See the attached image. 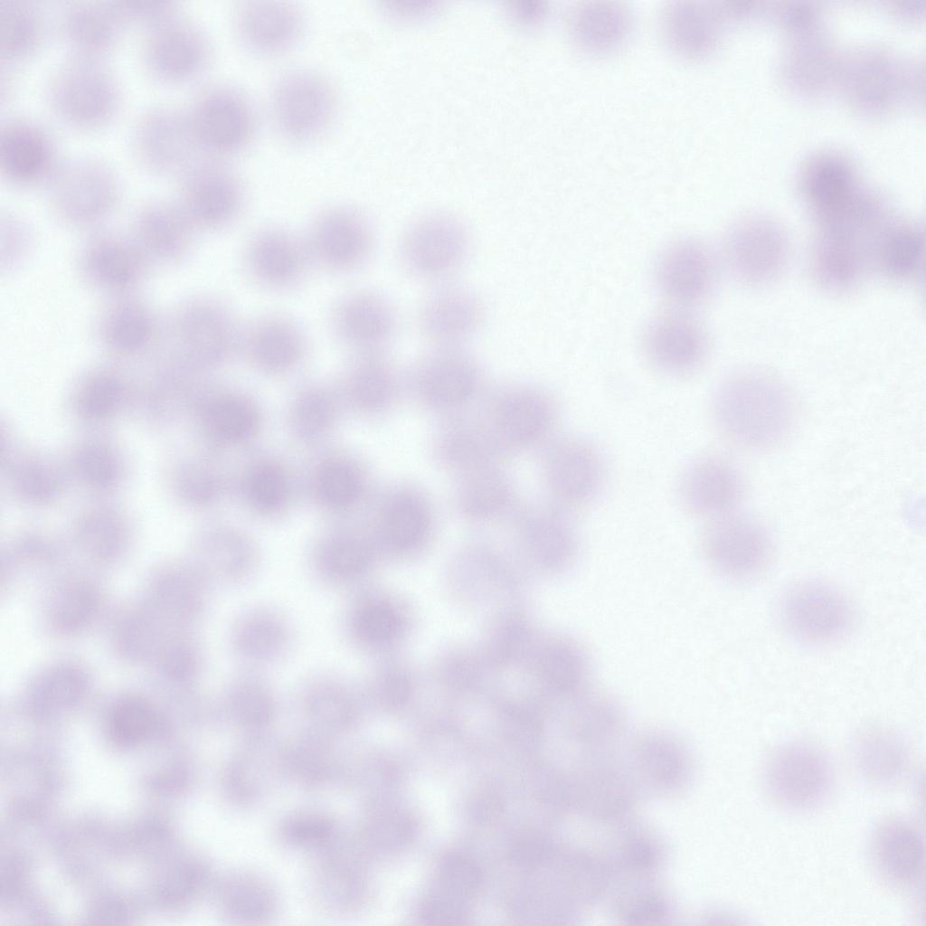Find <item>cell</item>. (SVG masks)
<instances>
[{
	"label": "cell",
	"mask_w": 926,
	"mask_h": 926,
	"mask_svg": "<svg viewBox=\"0 0 926 926\" xmlns=\"http://www.w3.org/2000/svg\"><path fill=\"white\" fill-rule=\"evenodd\" d=\"M782 628L806 646H827L844 638L854 624L850 600L836 586L820 579L789 585L778 601Z\"/></svg>",
	"instance_id": "cell-8"
},
{
	"label": "cell",
	"mask_w": 926,
	"mask_h": 926,
	"mask_svg": "<svg viewBox=\"0 0 926 926\" xmlns=\"http://www.w3.org/2000/svg\"><path fill=\"white\" fill-rule=\"evenodd\" d=\"M407 380L420 405L449 417L459 414L479 397L484 372L466 347H431L415 362Z\"/></svg>",
	"instance_id": "cell-9"
},
{
	"label": "cell",
	"mask_w": 926,
	"mask_h": 926,
	"mask_svg": "<svg viewBox=\"0 0 926 926\" xmlns=\"http://www.w3.org/2000/svg\"><path fill=\"white\" fill-rule=\"evenodd\" d=\"M642 344L653 365L675 375L698 369L709 352L704 326L688 310L677 308L652 319L645 329Z\"/></svg>",
	"instance_id": "cell-26"
},
{
	"label": "cell",
	"mask_w": 926,
	"mask_h": 926,
	"mask_svg": "<svg viewBox=\"0 0 926 926\" xmlns=\"http://www.w3.org/2000/svg\"><path fill=\"white\" fill-rule=\"evenodd\" d=\"M51 212L71 230L92 232L116 213L122 184L115 167L93 156L62 160L46 185Z\"/></svg>",
	"instance_id": "cell-3"
},
{
	"label": "cell",
	"mask_w": 926,
	"mask_h": 926,
	"mask_svg": "<svg viewBox=\"0 0 926 926\" xmlns=\"http://www.w3.org/2000/svg\"><path fill=\"white\" fill-rule=\"evenodd\" d=\"M601 452L577 437L553 439L543 447L540 476L551 502L568 510L599 497L607 477Z\"/></svg>",
	"instance_id": "cell-12"
},
{
	"label": "cell",
	"mask_w": 926,
	"mask_h": 926,
	"mask_svg": "<svg viewBox=\"0 0 926 926\" xmlns=\"http://www.w3.org/2000/svg\"><path fill=\"white\" fill-rule=\"evenodd\" d=\"M229 717L241 728L252 733L265 730L276 713L275 699L269 689L253 678L232 685L225 698Z\"/></svg>",
	"instance_id": "cell-52"
},
{
	"label": "cell",
	"mask_w": 926,
	"mask_h": 926,
	"mask_svg": "<svg viewBox=\"0 0 926 926\" xmlns=\"http://www.w3.org/2000/svg\"><path fill=\"white\" fill-rule=\"evenodd\" d=\"M113 1H71L55 19L59 39L70 57L105 61L127 29Z\"/></svg>",
	"instance_id": "cell-27"
},
{
	"label": "cell",
	"mask_w": 926,
	"mask_h": 926,
	"mask_svg": "<svg viewBox=\"0 0 926 926\" xmlns=\"http://www.w3.org/2000/svg\"><path fill=\"white\" fill-rule=\"evenodd\" d=\"M57 140L42 123L13 117L0 127V174L20 189L47 185L61 163Z\"/></svg>",
	"instance_id": "cell-20"
},
{
	"label": "cell",
	"mask_w": 926,
	"mask_h": 926,
	"mask_svg": "<svg viewBox=\"0 0 926 926\" xmlns=\"http://www.w3.org/2000/svg\"><path fill=\"white\" fill-rule=\"evenodd\" d=\"M335 109V90L318 73L289 72L273 89V120L279 133L291 142L305 143L320 136L333 120Z\"/></svg>",
	"instance_id": "cell-15"
},
{
	"label": "cell",
	"mask_w": 926,
	"mask_h": 926,
	"mask_svg": "<svg viewBox=\"0 0 926 926\" xmlns=\"http://www.w3.org/2000/svg\"><path fill=\"white\" fill-rule=\"evenodd\" d=\"M337 336L357 354L385 353L395 339L399 318L383 294L359 290L345 296L333 314Z\"/></svg>",
	"instance_id": "cell-31"
},
{
	"label": "cell",
	"mask_w": 926,
	"mask_h": 926,
	"mask_svg": "<svg viewBox=\"0 0 926 926\" xmlns=\"http://www.w3.org/2000/svg\"><path fill=\"white\" fill-rule=\"evenodd\" d=\"M195 232L176 201L154 200L137 211L130 234L152 266L174 267L190 254Z\"/></svg>",
	"instance_id": "cell-32"
},
{
	"label": "cell",
	"mask_w": 926,
	"mask_h": 926,
	"mask_svg": "<svg viewBox=\"0 0 926 926\" xmlns=\"http://www.w3.org/2000/svg\"><path fill=\"white\" fill-rule=\"evenodd\" d=\"M155 723L150 705L137 697L123 698L113 707L109 727L115 738L122 742H137L152 730Z\"/></svg>",
	"instance_id": "cell-60"
},
{
	"label": "cell",
	"mask_w": 926,
	"mask_h": 926,
	"mask_svg": "<svg viewBox=\"0 0 926 926\" xmlns=\"http://www.w3.org/2000/svg\"><path fill=\"white\" fill-rule=\"evenodd\" d=\"M924 263V232L919 224L892 218L874 245L873 268L896 280L916 278Z\"/></svg>",
	"instance_id": "cell-45"
},
{
	"label": "cell",
	"mask_w": 926,
	"mask_h": 926,
	"mask_svg": "<svg viewBox=\"0 0 926 926\" xmlns=\"http://www.w3.org/2000/svg\"><path fill=\"white\" fill-rule=\"evenodd\" d=\"M811 267L817 283L834 293L857 287L873 269L877 231L854 223L818 226Z\"/></svg>",
	"instance_id": "cell-18"
},
{
	"label": "cell",
	"mask_w": 926,
	"mask_h": 926,
	"mask_svg": "<svg viewBox=\"0 0 926 926\" xmlns=\"http://www.w3.org/2000/svg\"><path fill=\"white\" fill-rule=\"evenodd\" d=\"M434 460L457 477L499 463L504 455L481 419L445 417L431 439Z\"/></svg>",
	"instance_id": "cell-34"
},
{
	"label": "cell",
	"mask_w": 926,
	"mask_h": 926,
	"mask_svg": "<svg viewBox=\"0 0 926 926\" xmlns=\"http://www.w3.org/2000/svg\"><path fill=\"white\" fill-rule=\"evenodd\" d=\"M789 241L784 228L763 216L743 218L728 230L723 257L730 271L742 284L764 286L785 270Z\"/></svg>",
	"instance_id": "cell-16"
},
{
	"label": "cell",
	"mask_w": 926,
	"mask_h": 926,
	"mask_svg": "<svg viewBox=\"0 0 926 926\" xmlns=\"http://www.w3.org/2000/svg\"><path fill=\"white\" fill-rule=\"evenodd\" d=\"M75 264L80 280L108 298L137 293L152 267L130 233L103 229L82 241Z\"/></svg>",
	"instance_id": "cell-13"
},
{
	"label": "cell",
	"mask_w": 926,
	"mask_h": 926,
	"mask_svg": "<svg viewBox=\"0 0 926 926\" xmlns=\"http://www.w3.org/2000/svg\"><path fill=\"white\" fill-rule=\"evenodd\" d=\"M766 528L735 514L711 521L701 537L703 553L711 566L732 581H748L767 566L772 553Z\"/></svg>",
	"instance_id": "cell-19"
},
{
	"label": "cell",
	"mask_w": 926,
	"mask_h": 926,
	"mask_svg": "<svg viewBox=\"0 0 926 926\" xmlns=\"http://www.w3.org/2000/svg\"><path fill=\"white\" fill-rule=\"evenodd\" d=\"M245 190L235 173L215 158H205L180 176L176 203L195 231L228 226L241 212Z\"/></svg>",
	"instance_id": "cell-17"
},
{
	"label": "cell",
	"mask_w": 926,
	"mask_h": 926,
	"mask_svg": "<svg viewBox=\"0 0 926 926\" xmlns=\"http://www.w3.org/2000/svg\"><path fill=\"white\" fill-rule=\"evenodd\" d=\"M235 34L251 52L273 56L290 50L305 27L301 10L292 3L246 1L235 8Z\"/></svg>",
	"instance_id": "cell-33"
},
{
	"label": "cell",
	"mask_w": 926,
	"mask_h": 926,
	"mask_svg": "<svg viewBox=\"0 0 926 926\" xmlns=\"http://www.w3.org/2000/svg\"><path fill=\"white\" fill-rule=\"evenodd\" d=\"M373 557L371 541L363 535L341 533L325 538L315 551V567L326 582L347 584L359 578Z\"/></svg>",
	"instance_id": "cell-47"
},
{
	"label": "cell",
	"mask_w": 926,
	"mask_h": 926,
	"mask_svg": "<svg viewBox=\"0 0 926 926\" xmlns=\"http://www.w3.org/2000/svg\"><path fill=\"white\" fill-rule=\"evenodd\" d=\"M221 903L228 918L242 923H255L271 916L276 899L272 890L260 879L235 874L224 879Z\"/></svg>",
	"instance_id": "cell-50"
},
{
	"label": "cell",
	"mask_w": 926,
	"mask_h": 926,
	"mask_svg": "<svg viewBox=\"0 0 926 926\" xmlns=\"http://www.w3.org/2000/svg\"><path fill=\"white\" fill-rule=\"evenodd\" d=\"M557 403L546 390L513 383L491 392L480 418L504 456L544 447L553 439Z\"/></svg>",
	"instance_id": "cell-5"
},
{
	"label": "cell",
	"mask_w": 926,
	"mask_h": 926,
	"mask_svg": "<svg viewBox=\"0 0 926 926\" xmlns=\"http://www.w3.org/2000/svg\"><path fill=\"white\" fill-rule=\"evenodd\" d=\"M335 418L331 396L321 388H308L295 400L290 423L295 435L304 441H314L325 435Z\"/></svg>",
	"instance_id": "cell-55"
},
{
	"label": "cell",
	"mask_w": 926,
	"mask_h": 926,
	"mask_svg": "<svg viewBox=\"0 0 926 926\" xmlns=\"http://www.w3.org/2000/svg\"><path fill=\"white\" fill-rule=\"evenodd\" d=\"M283 838L298 847L322 848L335 838L334 823L326 817L316 813L294 815L285 820L281 827Z\"/></svg>",
	"instance_id": "cell-61"
},
{
	"label": "cell",
	"mask_w": 926,
	"mask_h": 926,
	"mask_svg": "<svg viewBox=\"0 0 926 926\" xmlns=\"http://www.w3.org/2000/svg\"><path fill=\"white\" fill-rule=\"evenodd\" d=\"M723 8L697 1L672 2L661 16L662 34L678 57L700 60L716 47L722 32Z\"/></svg>",
	"instance_id": "cell-36"
},
{
	"label": "cell",
	"mask_w": 926,
	"mask_h": 926,
	"mask_svg": "<svg viewBox=\"0 0 926 926\" xmlns=\"http://www.w3.org/2000/svg\"><path fill=\"white\" fill-rule=\"evenodd\" d=\"M211 47L205 32L176 10L143 29L139 59L146 74L163 84H180L206 68Z\"/></svg>",
	"instance_id": "cell-11"
},
{
	"label": "cell",
	"mask_w": 926,
	"mask_h": 926,
	"mask_svg": "<svg viewBox=\"0 0 926 926\" xmlns=\"http://www.w3.org/2000/svg\"><path fill=\"white\" fill-rule=\"evenodd\" d=\"M45 99L63 125L93 132L114 122L123 107L124 91L105 61L69 57L51 72Z\"/></svg>",
	"instance_id": "cell-2"
},
{
	"label": "cell",
	"mask_w": 926,
	"mask_h": 926,
	"mask_svg": "<svg viewBox=\"0 0 926 926\" xmlns=\"http://www.w3.org/2000/svg\"><path fill=\"white\" fill-rule=\"evenodd\" d=\"M632 29L630 13L614 2H584L569 18V33L581 51L604 55L620 49Z\"/></svg>",
	"instance_id": "cell-40"
},
{
	"label": "cell",
	"mask_w": 926,
	"mask_h": 926,
	"mask_svg": "<svg viewBox=\"0 0 926 926\" xmlns=\"http://www.w3.org/2000/svg\"><path fill=\"white\" fill-rule=\"evenodd\" d=\"M762 783L782 808L812 810L829 798L834 771L829 757L815 743L793 741L776 747L762 766Z\"/></svg>",
	"instance_id": "cell-6"
},
{
	"label": "cell",
	"mask_w": 926,
	"mask_h": 926,
	"mask_svg": "<svg viewBox=\"0 0 926 926\" xmlns=\"http://www.w3.org/2000/svg\"><path fill=\"white\" fill-rule=\"evenodd\" d=\"M314 486L316 495L324 506L340 510L352 507L361 500L365 490V478L355 463L344 458H331L318 467Z\"/></svg>",
	"instance_id": "cell-51"
},
{
	"label": "cell",
	"mask_w": 926,
	"mask_h": 926,
	"mask_svg": "<svg viewBox=\"0 0 926 926\" xmlns=\"http://www.w3.org/2000/svg\"><path fill=\"white\" fill-rule=\"evenodd\" d=\"M164 321L137 293L109 298L97 315L94 337L111 356L127 359L160 347Z\"/></svg>",
	"instance_id": "cell-23"
},
{
	"label": "cell",
	"mask_w": 926,
	"mask_h": 926,
	"mask_svg": "<svg viewBox=\"0 0 926 926\" xmlns=\"http://www.w3.org/2000/svg\"><path fill=\"white\" fill-rule=\"evenodd\" d=\"M484 319L481 298L452 279L435 283L418 314L419 328L431 347H465L481 329Z\"/></svg>",
	"instance_id": "cell-21"
},
{
	"label": "cell",
	"mask_w": 926,
	"mask_h": 926,
	"mask_svg": "<svg viewBox=\"0 0 926 926\" xmlns=\"http://www.w3.org/2000/svg\"><path fill=\"white\" fill-rule=\"evenodd\" d=\"M308 258L307 245L287 232L275 229L254 236L246 253L251 276L275 288L296 284L305 274Z\"/></svg>",
	"instance_id": "cell-39"
},
{
	"label": "cell",
	"mask_w": 926,
	"mask_h": 926,
	"mask_svg": "<svg viewBox=\"0 0 926 926\" xmlns=\"http://www.w3.org/2000/svg\"><path fill=\"white\" fill-rule=\"evenodd\" d=\"M241 347L259 371L279 374L293 370L302 362L307 343L304 333L293 321L268 316L258 319L241 335Z\"/></svg>",
	"instance_id": "cell-38"
},
{
	"label": "cell",
	"mask_w": 926,
	"mask_h": 926,
	"mask_svg": "<svg viewBox=\"0 0 926 926\" xmlns=\"http://www.w3.org/2000/svg\"><path fill=\"white\" fill-rule=\"evenodd\" d=\"M511 517L519 541L543 567L562 571L578 559L581 537L570 510L553 502L529 503L516 506Z\"/></svg>",
	"instance_id": "cell-22"
},
{
	"label": "cell",
	"mask_w": 926,
	"mask_h": 926,
	"mask_svg": "<svg viewBox=\"0 0 926 926\" xmlns=\"http://www.w3.org/2000/svg\"><path fill=\"white\" fill-rule=\"evenodd\" d=\"M436 524L435 509L427 495L412 485H396L379 505L376 536L387 551L407 554L428 543Z\"/></svg>",
	"instance_id": "cell-28"
},
{
	"label": "cell",
	"mask_w": 926,
	"mask_h": 926,
	"mask_svg": "<svg viewBox=\"0 0 926 926\" xmlns=\"http://www.w3.org/2000/svg\"><path fill=\"white\" fill-rule=\"evenodd\" d=\"M356 873L346 856L330 857L319 875V892L326 904L335 910H347L354 903L359 888Z\"/></svg>",
	"instance_id": "cell-59"
},
{
	"label": "cell",
	"mask_w": 926,
	"mask_h": 926,
	"mask_svg": "<svg viewBox=\"0 0 926 926\" xmlns=\"http://www.w3.org/2000/svg\"><path fill=\"white\" fill-rule=\"evenodd\" d=\"M216 571L224 585L244 582L252 575L257 554L253 544L241 534L224 529L214 539Z\"/></svg>",
	"instance_id": "cell-54"
},
{
	"label": "cell",
	"mask_w": 926,
	"mask_h": 926,
	"mask_svg": "<svg viewBox=\"0 0 926 926\" xmlns=\"http://www.w3.org/2000/svg\"><path fill=\"white\" fill-rule=\"evenodd\" d=\"M280 751L266 742H256L239 754L224 773L227 795L238 803H248L261 795L282 767Z\"/></svg>",
	"instance_id": "cell-48"
},
{
	"label": "cell",
	"mask_w": 926,
	"mask_h": 926,
	"mask_svg": "<svg viewBox=\"0 0 926 926\" xmlns=\"http://www.w3.org/2000/svg\"><path fill=\"white\" fill-rule=\"evenodd\" d=\"M544 678L549 687L567 702L590 690L591 659L580 642L558 638L545 653Z\"/></svg>",
	"instance_id": "cell-49"
},
{
	"label": "cell",
	"mask_w": 926,
	"mask_h": 926,
	"mask_svg": "<svg viewBox=\"0 0 926 926\" xmlns=\"http://www.w3.org/2000/svg\"><path fill=\"white\" fill-rule=\"evenodd\" d=\"M347 627L353 638L359 643L379 645L392 638L396 618L392 609L381 601L361 600L346 616Z\"/></svg>",
	"instance_id": "cell-58"
},
{
	"label": "cell",
	"mask_w": 926,
	"mask_h": 926,
	"mask_svg": "<svg viewBox=\"0 0 926 926\" xmlns=\"http://www.w3.org/2000/svg\"><path fill=\"white\" fill-rule=\"evenodd\" d=\"M854 767L869 786L890 789L906 776L911 763L908 742L896 730L869 725L858 731L851 742Z\"/></svg>",
	"instance_id": "cell-35"
},
{
	"label": "cell",
	"mask_w": 926,
	"mask_h": 926,
	"mask_svg": "<svg viewBox=\"0 0 926 926\" xmlns=\"http://www.w3.org/2000/svg\"><path fill=\"white\" fill-rule=\"evenodd\" d=\"M299 702L307 718L327 732L347 731L357 715V697L345 681L335 677H317L303 688Z\"/></svg>",
	"instance_id": "cell-46"
},
{
	"label": "cell",
	"mask_w": 926,
	"mask_h": 926,
	"mask_svg": "<svg viewBox=\"0 0 926 926\" xmlns=\"http://www.w3.org/2000/svg\"><path fill=\"white\" fill-rule=\"evenodd\" d=\"M402 378L385 353L362 354L351 366L345 383L347 398L361 412L377 414L396 402Z\"/></svg>",
	"instance_id": "cell-43"
},
{
	"label": "cell",
	"mask_w": 926,
	"mask_h": 926,
	"mask_svg": "<svg viewBox=\"0 0 926 926\" xmlns=\"http://www.w3.org/2000/svg\"><path fill=\"white\" fill-rule=\"evenodd\" d=\"M185 110L195 137L209 157L235 155L254 137V109L249 99L232 88L205 89Z\"/></svg>",
	"instance_id": "cell-14"
},
{
	"label": "cell",
	"mask_w": 926,
	"mask_h": 926,
	"mask_svg": "<svg viewBox=\"0 0 926 926\" xmlns=\"http://www.w3.org/2000/svg\"><path fill=\"white\" fill-rule=\"evenodd\" d=\"M745 493L739 469L729 460L704 456L692 461L679 480V495L692 514L711 521L735 514Z\"/></svg>",
	"instance_id": "cell-30"
},
{
	"label": "cell",
	"mask_w": 926,
	"mask_h": 926,
	"mask_svg": "<svg viewBox=\"0 0 926 926\" xmlns=\"http://www.w3.org/2000/svg\"><path fill=\"white\" fill-rule=\"evenodd\" d=\"M137 164L158 176H181L207 156L202 150L186 110L166 104L145 109L135 120L129 137Z\"/></svg>",
	"instance_id": "cell-7"
},
{
	"label": "cell",
	"mask_w": 926,
	"mask_h": 926,
	"mask_svg": "<svg viewBox=\"0 0 926 926\" xmlns=\"http://www.w3.org/2000/svg\"><path fill=\"white\" fill-rule=\"evenodd\" d=\"M373 233L367 220L354 210L336 207L320 214L309 232L307 248L325 268L346 271L370 256Z\"/></svg>",
	"instance_id": "cell-29"
},
{
	"label": "cell",
	"mask_w": 926,
	"mask_h": 926,
	"mask_svg": "<svg viewBox=\"0 0 926 926\" xmlns=\"http://www.w3.org/2000/svg\"><path fill=\"white\" fill-rule=\"evenodd\" d=\"M84 686V678L79 671L73 668H58L39 683L33 700L45 707L67 705L80 697Z\"/></svg>",
	"instance_id": "cell-62"
},
{
	"label": "cell",
	"mask_w": 926,
	"mask_h": 926,
	"mask_svg": "<svg viewBox=\"0 0 926 926\" xmlns=\"http://www.w3.org/2000/svg\"><path fill=\"white\" fill-rule=\"evenodd\" d=\"M713 414L721 432L737 446L773 448L791 432L796 417L793 397L774 375L760 370L735 373L717 387Z\"/></svg>",
	"instance_id": "cell-1"
},
{
	"label": "cell",
	"mask_w": 926,
	"mask_h": 926,
	"mask_svg": "<svg viewBox=\"0 0 926 926\" xmlns=\"http://www.w3.org/2000/svg\"><path fill=\"white\" fill-rule=\"evenodd\" d=\"M471 249L467 225L456 215L432 212L406 228L399 242V259L411 276L435 283L452 279Z\"/></svg>",
	"instance_id": "cell-10"
},
{
	"label": "cell",
	"mask_w": 926,
	"mask_h": 926,
	"mask_svg": "<svg viewBox=\"0 0 926 926\" xmlns=\"http://www.w3.org/2000/svg\"><path fill=\"white\" fill-rule=\"evenodd\" d=\"M716 279L714 255L696 238H683L670 243L659 256L655 269L659 293L677 309L688 310L707 299Z\"/></svg>",
	"instance_id": "cell-24"
},
{
	"label": "cell",
	"mask_w": 926,
	"mask_h": 926,
	"mask_svg": "<svg viewBox=\"0 0 926 926\" xmlns=\"http://www.w3.org/2000/svg\"><path fill=\"white\" fill-rule=\"evenodd\" d=\"M214 402L208 418L216 437L227 443H239L254 435L259 426V414L248 399L227 394Z\"/></svg>",
	"instance_id": "cell-53"
},
{
	"label": "cell",
	"mask_w": 926,
	"mask_h": 926,
	"mask_svg": "<svg viewBox=\"0 0 926 926\" xmlns=\"http://www.w3.org/2000/svg\"><path fill=\"white\" fill-rule=\"evenodd\" d=\"M288 761L293 771L303 780L316 783L324 780L329 772L330 759L324 745L314 737L300 742L292 750Z\"/></svg>",
	"instance_id": "cell-63"
},
{
	"label": "cell",
	"mask_w": 926,
	"mask_h": 926,
	"mask_svg": "<svg viewBox=\"0 0 926 926\" xmlns=\"http://www.w3.org/2000/svg\"><path fill=\"white\" fill-rule=\"evenodd\" d=\"M35 233L30 222L13 211L0 214V265L2 274L10 275L32 257Z\"/></svg>",
	"instance_id": "cell-57"
},
{
	"label": "cell",
	"mask_w": 926,
	"mask_h": 926,
	"mask_svg": "<svg viewBox=\"0 0 926 926\" xmlns=\"http://www.w3.org/2000/svg\"><path fill=\"white\" fill-rule=\"evenodd\" d=\"M244 492L250 505L262 514H275L282 509L288 497V482L283 469L276 463L262 461L248 472Z\"/></svg>",
	"instance_id": "cell-56"
},
{
	"label": "cell",
	"mask_w": 926,
	"mask_h": 926,
	"mask_svg": "<svg viewBox=\"0 0 926 926\" xmlns=\"http://www.w3.org/2000/svg\"><path fill=\"white\" fill-rule=\"evenodd\" d=\"M121 18L127 24L145 29L179 9L176 3L161 0H114Z\"/></svg>",
	"instance_id": "cell-64"
},
{
	"label": "cell",
	"mask_w": 926,
	"mask_h": 926,
	"mask_svg": "<svg viewBox=\"0 0 926 926\" xmlns=\"http://www.w3.org/2000/svg\"><path fill=\"white\" fill-rule=\"evenodd\" d=\"M241 335L221 302L195 296L179 302L164 321L160 347L191 370L225 364L241 347Z\"/></svg>",
	"instance_id": "cell-4"
},
{
	"label": "cell",
	"mask_w": 926,
	"mask_h": 926,
	"mask_svg": "<svg viewBox=\"0 0 926 926\" xmlns=\"http://www.w3.org/2000/svg\"><path fill=\"white\" fill-rule=\"evenodd\" d=\"M290 630L285 619L268 609L243 614L232 633V647L244 662L260 666L279 659L287 650Z\"/></svg>",
	"instance_id": "cell-44"
},
{
	"label": "cell",
	"mask_w": 926,
	"mask_h": 926,
	"mask_svg": "<svg viewBox=\"0 0 926 926\" xmlns=\"http://www.w3.org/2000/svg\"><path fill=\"white\" fill-rule=\"evenodd\" d=\"M868 852L875 874L891 889L911 892L922 883L924 836L912 821L892 817L880 822L871 835Z\"/></svg>",
	"instance_id": "cell-25"
},
{
	"label": "cell",
	"mask_w": 926,
	"mask_h": 926,
	"mask_svg": "<svg viewBox=\"0 0 926 926\" xmlns=\"http://www.w3.org/2000/svg\"><path fill=\"white\" fill-rule=\"evenodd\" d=\"M480 872L475 863L449 855L441 864L438 884L421 906L422 918L435 924L457 923L465 917L468 901L477 893Z\"/></svg>",
	"instance_id": "cell-42"
},
{
	"label": "cell",
	"mask_w": 926,
	"mask_h": 926,
	"mask_svg": "<svg viewBox=\"0 0 926 926\" xmlns=\"http://www.w3.org/2000/svg\"><path fill=\"white\" fill-rule=\"evenodd\" d=\"M516 492L499 463L458 477L453 502L456 512L472 524H487L511 515Z\"/></svg>",
	"instance_id": "cell-37"
},
{
	"label": "cell",
	"mask_w": 926,
	"mask_h": 926,
	"mask_svg": "<svg viewBox=\"0 0 926 926\" xmlns=\"http://www.w3.org/2000/svg\"><path fill=\"white\" fill-rule=\"evenodd\" d=\"M49 22L42 6L32 0H0V58L2 67L28 61L46 42Z\"/></svg>",
	"instance_id": "cell-41"
}]
</instances>
